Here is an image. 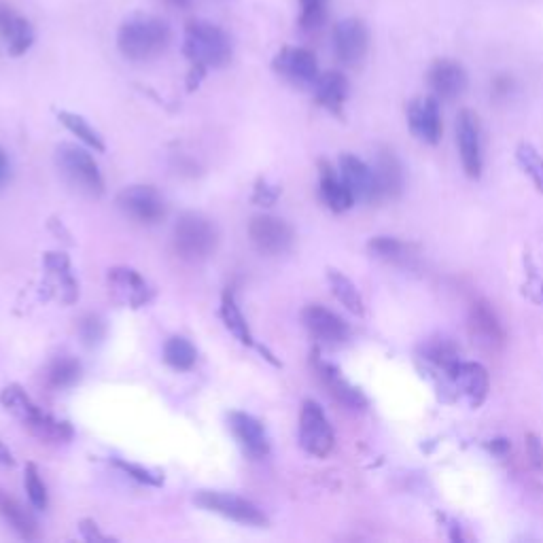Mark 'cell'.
I'll return each instance as SVG.
<instances>
[{"label": "cell", "instance_id": "cell-17", "mask_svg": "<svg viewBox=\"0 0 543 543\" xmlns=\"http://www.w3.org/2000/svg\"><path fill=\"white\" fill-rule=\"evenodd\" d=\"M431 92L440 100H454L465 94L467 90V73L465 68L454 60H437L427 75Z\"/></svg>", "mask_w": 543, "mask_h": 543}, {"label": "cell", "instance_id": "cell-36", "mask_svg": "<svg viewBox=\"0 0 543 543\" xmlns=\"http://www.w3.org/2000/svg\"><path fill=\"white\" fill-rule=\"evenodd\" d=\"M425 359H429L437 367H442V370L446 372L450 365L459 361V350L448 340H433V342H427L425 346Z\"/></svg>", "mask_w": 543, "mask_h": 543}, {"label": "cell", "instance_id": "cell-16", "mask_svg": "<svg viewBox=\"0 0 543 543\" xmlns=\"http://www.w3.org/2000/svg\"><path fill=\"white\" fill-rule=\"evenodd\" d=\"M230 429L242 450L253 459H264L270 452V440L266 427L247 412H232L230 414Z\"/></svg>", "mask_w": 543, "mask_h": 543}, {"label": "cell", "instance_id": "cell-40", "mask_svg": "<svg viewBox=\"0 0 543 543\" xmlns=\"http://www.w3.org/2000/svg\"><path fill=\"white\" fill-rule=\"evenodd\" d=\"M527 454L533 469H543V446L539 442V437L533 433L527 435Z\"/></svg>", "mask_w": 543, "mask_h": 543}, {"label": "cell", "instance_id": "cell-31", "mask_svg": "<svg viewBox=\"0 0 543 543\" xmlns=\"http://www.w3.org/2000/svg\"><path fill=\"white\" fill-rule=\"evenodd\" d=\"M370 253L382 261H389V264H406V261L412 257L410 255V244L401 242L391 236H376L367 244Z\"/></svg>", "mask_w": 543, "mask_h": 543}, {"label": "cell", "instance_id": "cell-21", "mask_svg": "<svg viewBox=\"0 0 543 543\" xmlns=\"http://www.w3.org/2000/svg\"><path fill=\"white\" fill-rule=\"evenodd\" d=\"M317 372H319L321 382L327 387V391L334 395V399L340 401L342 406H346L350 410H365L367 408L365 395L342 376V372L338 370L336 365L317 361Z\"/></svg>", "mask_w": 543, "mask_h": 543}, {"label": "cell", "instance_id": "cell-37", "mask_svg": "<svg viewBox=\"0 0 543 543\" xmlns=\"http://www.w3.org/2000/svg\"><path fill=\"white\" fill-rule=\"evenodd\" d=\"M329 0H300V26L302 30H319L327 20Z\"/></svg>", "mask_w": 543, "mask_h": 543}, {"label": "cell", "instance_id": "cell-13", "mask_svg": "<svg viewBox=\"0 0 543 543\" xmlns=\"http://www.w3.org/2000/svg\"><path fill=\"white\" fill-rule=\"evenodd\" d=\"M302 321L310 334L323 344H342L350 336L348 323L321 304L306 306L302 312Z\"/></svg>", "mask_w": 543, "mask_h": 543}, {"label": "cell", "instance_id": "cell-7", "mask_svg": "<svg viewBox=\"0 0 543 543\" xmlns=\"http://www.w3.org/2000/svg\"><path fill=\"white\" fill-rule=\"evenodd\" d=\"M300 444L317 459H325L336 446V435L331 429L323 408L317 401H304L300 412Z\"/></svg>", "mask_w": 543, "mask_h": 543}, {"label": "cell", "instance_id": "cell-2", "mask_svg": "<svg viewBox=\"0 0 543 543\" xmlns=\"http://www.w3.org/2000/svg\"><path fill=\"white\" fill-rule=\"evenodd\" d=\"M0 404L5 406L7 412H11L17 420L39 437V440L47 442H68L73 437V427L68 423H60V420L51 418L45 414L34 401L26 395V391L17 384H9V387L0 393Z\"/></svg>", "mask_w": 543, "mask_h": 543}, {"label": "cell", "instance_id": "cell-23", "mask_svg": "<svg viewBox=\"0 0 543 543\" xmlns=\"http://www.w3.org/2000/svg\"><path fill=\"white\" fill-rule=\"evenodd\" d=\"M469 331H471V336H474V340L486 348H499L505 340L503 327L497 319V314L486 302H478L474 304V308H471Z\"/></svg>", "mask_w": 543, "mask_h": 543}, {"label": "cell", "instance_id": "cell-41", "mask_svg": "<svg viewBox=\"0 0 543 543\" xmlns=\"http://www.w3.org/2000/svg\"><path fill=\"white\" fill-rule=\"evenodd\" d=\"M276 196H278V191H272V194H270V187L264 183V185H259V187L255 189L253 200H255V202H261V204H266V206H270V204L276 200Z\"/></svg>", "mask_w": 543, "mask_h": 543}, {"label": "cell", "instance_id": "cell-33", "mask_svg": "<svg viewBox=\"0 0 543 543\" xmlns=\"http://www.w3.org/2000/svg\"><path fill=\"white\" fill-rule=\"evenodd\" d=\"M58 119L62 121L66 130H70V132H73L79 140H83V143H85L87 147H92L94 151H100V153L104 151V143H102L100 134H98L90 124H87V121H85L81 115L62 111V113L58 115Z\"/></svg>", "mask_w": 543, "mask_h": 543}, {"label": "cell", "instance_id": "cell-38", "mask_svg": "<svg viewBox=\"0 0 543 543\" xmlns=\"http://www.w3.org/2000/svg\"><path fill=\"white\" fill-rule=\"evenodd\" d=\"M79 334L85 346L94 348L107 336V323H104V319L98 317V314H87L79 323Z\"/></svg>", "mask_w": 543, "mask_h": 543}, {"label": "cell", "instance_id": "cell-12", "mask_svg": "<svg viewBox=\"0 0 543 543\" xmlns=\"http://www.w3.org/2000/svg\"><path fill=\"white\" fill-rule=\"evenodd\" d=\"M274 70L295 85H314L319 79L317 56L304 47H285L274 58Z\"/></svg>", "mask_w": 543, "mask_h": 543}, {"label": "cell", "instance_id": "cell-39", "mask_svg": "<svg viewBox=\"0 0 543 543\" xmlns=\"http://www.w3.org/2000/svg\"><path fill=\"white\" fill-rule=\"evenodd\" d=\"M115 465H117L121 471H126L128 476H132V478L138 480V482L149 484V486H160V484H162V478L157 476V474H153V471L145 469V467L134 465V463H126V461H121V459H115Z\"/></svg>", "mask_w": 543, "mask_h": 543}, {"label": "cell", "instance_id": "cell-35", "mask_svg": "<svg viewBox=\"0 0 543 543\" xmlns=\"http://www.w3.org/2000/svg\"><path fill=\"white\" fill-rule=\"evenodd\" d=\"M24 486L30 503L37 507V510H47L49 505V497H47V486L41 480L39 469L34 463L26 465V476H24Z\"/></svg>", "mask_w": 543, "mask_h": 543}, {"label": "cell", "instance_id": "cell-6", "mask_svg": "<svg viewBox=\"0 0 543 543\" xmlns=\"http://www.w3.org/2000/svg\"><path fill=\"white\" fill-rule=\"evenodd\" d=\"M194 501L206 512L219 514L223 518H230L234 522L247 524V527H266L268 518L259 510L255 503L249 499L232 495V493H219V490H200Z\"/></svg>", "mask_w": 543, "mask_h": 543}, {"label": "cell", "instance_id": "cell-29", "mask_svg": "<svg viewBox=\"0 0 543 543\" xmlns=\"http://www.w3.org/2000/svg\"><path fill=\"white\" fill-rule=\"evenodd\" d=\"M327 280H329V287L331 291H334V295L338 297V302L350 310L353 314H357V317H363V300H361V293L359 289L355 287L353 280H350L348 276H344L342 272L338 270H329L327 272Z\"/></svg>", "mask_w": 543, "mask_h": 543}, {"label": "cell", "instance_id": "cell-30", "mask_svg": "<svg viewBox=\"0 0 543 543\" xmlns=\"http://www.w3.org/2000/svg\"><path fill=\"white\" fill-rule=\"evenodd\" d=\"M164 361L172 367V370L187 372L198 361V350L183 336H172L164 344Z\"/></svg>", "mask_w": 543, "mask_h": 543}, {"label": "cell", "instance_id": "cell-4", "mask_svg": "<svg viewBox=\"0 0 543 543\" xmlns=\"http://www.w3.org/2000/svg\"><path fill=\"white\" fill-rule=\"evenodd\" d=\"M217 227L200 213H183L174 225V251L187 261H204L217 249Z\"/></svg>", "mask_w": 543, "mask_h": 543}, {"label": "cell", "instance_id": "cell-28", "mask_svg": "<svg viewBox=\"0 0 543 543\" xmlns=\"http://www.w3.org/2000/svg\"><path fill=\"white\" fill-rule=\"evenodd\" d=\"M45 266L51 272V276H54L56 285L60 287L62 302H66V304L75 302L77 295H79V289H77V283H75V278H73V272H70V264H68L66 255H62V253H47Z\"/></svg>", "mask_w": 543, "mask_h": 543}, {"label": "cell", "instance_id": "cell-45", "mask_svg": "<svg viewBox=\"0 0 543 543\" xmlns=\"http://www.w3.org/2000/svg\"><path fill=\"white\" fill-rule=\"evenodd\" d=\"M507 448H510V444H507L505 440H495L493 444H490V450H495V452H499V454H503Z\"/></svg>", "mask_w": 543, "mask_h": 543}, {"label": "cell", "instance_id": "cell-14", "mask_svg": "<svg viewBox=\"0 0 543 543\" xmlns=\"http://www.w3.org/2000/svg\"><path fill=\"white\" fill-rule=\"evenodd\" d=\"M408 124L416 138L427 145H437L442 138V115L437 98L425 96L416 98L408 107Z\"/></svg>", "mask_w": 543, "mask_h": 543}, {"label": "cell", "instance_id": "cell-27", "mask_svg": "<svg viewBox=\"0 0 543 543\" xmlns=\"http://www.w3.org/2000/svg\"><path fill=\"white\" fill-rule=\"evenodd\" d=\"M221 319L225 327L232 331V334L242 342V344H253V334L251 327L244 319V314L236 302V295L232 289H225L223 300H221Z\"/></svg>", "mask_w": 543, "mask_h": 543}, {"label": "cell", "instance_id": "cell-26", "mask_svg": "<svg viewBox=\"0 0 543 543\" xmlns=\"http://www.w3.org/2000/svg\"><path fill=\"white\" fill-rule=\"evenodd\" d=\"M0 514H3V518L20 537L28 541L39 539V522L34 520V516L20 501L13 499L9 493H5V490H0Z\"/></svg>", "mask_w": 543, "mask_h": 543}, {"label": "cell", "instance_id": "cell-18", "mask_svg": "<svg viewBox=\"0 0 543 543\" xmlns=\"http://www.w3.org/2000/svg\"><path fill=\"white\" fill-rule=\"evenodd\" d=\"M109 287L117 302L132 306V308L145 306L153 295L147 285V280L132 268L109 270Z\"/></svg>", "mask_w": 543, "mask_h": 543}, {"label": "cell", "instance_id": "cell-46", "mask_svg": "<svg viewBox=\"0 0 543 543\" xmlns=\"http://www.w3.org/2000/svg\"><path fill=\"white\" fill-rule=\"evenodd\" d=\"M170 3H174V5H189V0H170Z\"/></svg>", "mask_w": 543, "mask_h": 543}, {"label": "cell", "instance_id": "cell-5", "mask_svg": "<svg viewBox=\"0 0 543 543\" xmlns=\"http://www.w3.org/2000/svg\"><path fill=\"white\" fill-rule=\"evenodd\" d=\"M58 168L66 181L87 196L104 194V179L94 157L77 145H62L56 153Z\"/></svg>", "mask_w": 543, "mask_h": 543}, {"label": "cell", "instance_id": "cell-22", "mask_svg": "<svg viewBox=\"0 0 543 543\" xmlns=\"http://www.w3.org/2000/svg\"><path fill=\"white\" fill-rule=\"evenodd\" d=\"M0 34L7 41L9 54L11 56H22L34 43V30L24 20V17L17 15L7 3H0Z\"/></svg>", "mask_w": 543, "mask_h": 543}, {"label": "cell", "instance_id": "cell-44", "mask_svg": "<svg viewBox=\"0 0 543 543\" xmlns=\"http://www.w3.org/2000/svg\"><path fill=\"white\" fill-rule=\"evenodd\" d=\"M0 465H13V454L3 442H0Z\"/></svg>", "mask_w": 543, "mask_h": 543}, {"label": "cell", "instance_id": "cell-1", "mask_svg": "<svg viewBox=\"0 0 543 543\" xmlns=\"http://www.w3.org/2000/svg\"><path fill=\"white\" fill-rule=\"evenodd\" d=\"M172 39L170 26L157 17H134L119 28L117 45L121 56L132 62H149L162 56Z\"/></svg>", "mask_w": 543, "mask_h": 543}, {"label": "cell", "instance_id": "cell-11", "mask_svg": "<svg viewBox=\"0 0 543 543\" xmlns=\"http://www.w3.org/2000/svg\"><path fill=\"white\" fill-rule=\"evenodd\" d=\"M334 47L336 56L346 66H359L367 56L370 47V34L361 20H342L334 28Z\"/></svg>", "mask_w": 543, "mask_h": 543}, {"label": "cell", "instance_id": "cell-19", "mask_svg": "<svg viewBox=\"0 0 543 543\" xmlns=\"http://www.w3.org/2000/svg\"><path fill=\"white\" fill-rule=\"evenodd\" d=\"M340 177L353 191L355 200L363 202H378V189H376V177L374 168L367 166L359 157L344 153L340 157Z\"/></svg>", "mask_w": 543, "mask_h": 543}, {"label": "cell", "instance_id": "cell-10", "mask_svg": "<svg viewBox=\"0 0 543 543\" xmlns=\"http://www.w3.org/2000/svg\"><path fill=\"white\" fill-rule=\"evenodd\" d=\"M457 145L461 153V164L467 177L478 179L482 174V130L480 119L474 111H461L457 117Z\"/></svg>", "mask_w": 543, "mask_h": 543}, {"label": "cell", "instance_id": "cell-8", "mask_svg": "<svg viewBox=\"0 0 543 543\" xmlns=\"http://www.w3.org/2000/svg\"><path fill=\"white\" fill-rule=\"evenodd\" d=\"M117 204L130 219L143 225H155L166 217V202L162 194L149 185L126 187L117 196Z\"/></svg>", "mask_w": 543, "mask_h": 543}, {"label": "cell", "instance_id": "cell-42", "mask_svg": "<svg viewBox=\"0 0 543 543\" xmlns=\"http://www.w3.org/2000/svg\"><path fill=\"white\" fill-rule=\"evenodd\" d=\"M81 533H83V537L87 541H107V537L100 535L98 529H96V524H92V522H83L81 524Z\"/></svg>", "mask_w": 543, "mask_h": 543}, {"label": "cell", "instance_id": "cell-32", "mask_svg": "<svg viewBox=\"0 0 543 543\" xmlns=\"http://www.w3.org/2000/svg\"><path fill=\"white\" fill-rule=\"evenodd\" d=\"M81 363L73 357H60L49 367V384L56 389H70L81 380Z\"/></svg>", "mask_w": 543, "mask_h": 543}, {"label": "cell", "instance_id": "cell-15", "mask_svg": "<svg viewBox=\"0 0 543 543\" xmlns=\"http://www.w3.org/2000/svg\"><path fill=\"white\" fill-rule=\"evenodd\" d=\"M446 376L452 380L454 387L461 391V395L467 397V401L474 408H478L486 399L488 389H490V378L480 363L459 359L457 363L448 367Z\"/></svg>", "mask_w": 543, "mask_h": 543}, {"label": "cell", "instance_id": "cell-25", "mask_svg": "<svg viewBox=\"0 0 543 543\" xmlns=\"http://www.w3.org/2000/svg\"><path fill=\"white\" fill-rule=\"evenodd\" d=\"M314 98L329 113L340 115L348 98V81L342 73H325L314 81Z\"/></svg>", "mask_w": 543, "mask_h": 543}, {"label": "cell", "instance_id": "cell-34", "mask_svg": "<svg viewBox=\"0 0 543 543\" xmlns=\"http://www.w3.org/2000/svg\"><path fill=\"white\" fill-rule=\"evenodd\" d=\"M516 160L524 174H529L535 187L543 194V157L539 155V151L529 143H522L516 149Z\"/></svg>", "mask_w": 543, "mask_h": 543}, {"label": "cell", "instance_id": "cell-9", "mask_svg": "<svg viewBox=\"0 0 543 543\" xmlns=\"http://www.w3.org/2000/svg\"><path fill=\"white\" fill-rule=\"evenodd\" d=\"M249 236L255 249L264 255H283L293 247V227L274 215H257L249 223Z\"/></svg>", "mask_w": 543, "mask_h": 543}, {"label": "cell", "instance_id": "cell-24", "mask_svg": "<svg viewBox=\"0 0 543 543\" xmlns=\"http://www.w3.org/2000/svg\"><path fill=\"white\" fill-rule=\"evenodd\" d=\"M321 198L325 200V204L334 210V213H344V210L353 208V204L357 202L353 191L348 189V185L344 183V179L340 174L334 172L327 162H321Z\"/></svg>", "mask_w": 543, "mask_h": 543}, {"label": "cell", "instance_id": "cell-43", "mask_svg": "<svg viewBox=\"0 0 543 543\" xmlns=\"http://www.w3.org/2000/svg\"><path fill=\"white\" fill-rule=\"evenodd\" d=\"M7 179H9V162H7V155H5L3 147H0V189H3Z\"/></svg>", "mask_w": 543, "mask_h": 543}, {"label": "cell", "instance_id": "cell-20", "mask_svg": "<svg viewBox=\"0 0 543 543\" xmlns=\"http://www.w3.org/2000/svg\"><path fill=\"white\" fill-rule=\"evenodd\" d=\"M374 177L380 200H395L404 191V166L391 149H382L374 164Z\"/></svg>", "mask_w": 543, "mask_h": 543}, {"label": "cell", "instance_id": "cell-3", "mask_svg": "<svg viewBox=\"0 0 543 543\" xmlns=\"http://www.w3.org/2000/svg\"><path fill=\"white\" fill-rule=\"evenodd\" d=\"M183 51L196 68H223L232 60V41L215 24L191 22L185 30Z\"/></svg>", "mask_w": 543, "mask_h": 543}]
</instances>
